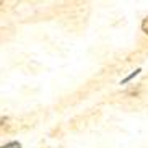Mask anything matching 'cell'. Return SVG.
<instances>
[{"label":"cell","instance_id":"7a4b0ae2","mask_svg":"<svg viewBox=\"0 0 148 148\" xmlns=\"http://www.w3.org/2000/svg\"><path fill=\"white\" fill-rule=\"evenodd\" d=\"M10 129V125H8V119H0V129Z\"/></svg>","mask_w":148,"mask_h":148},{"label":"cell","instance_id":"6da1fadb","mask_svg":"<svg viewBox=\"0 0 148 148\" xmlns=\"http://www.w3.org/2000/svg\"><path fill=\"white\" fill-rule=\"evenodd\" d=\"M142 29H143L145 34H148V16L143 20V23H142Z\"/></svg>","mask_w":148,"mask_h":148}]
</instances>
